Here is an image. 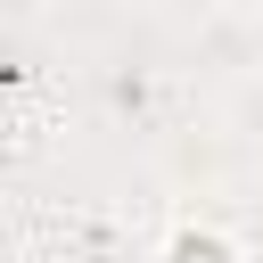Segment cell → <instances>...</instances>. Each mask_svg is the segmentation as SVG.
Listing matches in <instances>:
<instances>
[{"mask_svg": "<svg viewBox=\"0 0 263 263\" xmlns=\"http://www.w3.org/2000/svg\"><path fill=\"white\" fill-rule=\"evenodd\" d=\"M173 263H230V247H222V238H197V230H189V238L173 247Z\"/></svg>", "mask_w": 263, "mask_h": 263, "instance_id": "cell-1", "label": "cell"}]
</instances>
